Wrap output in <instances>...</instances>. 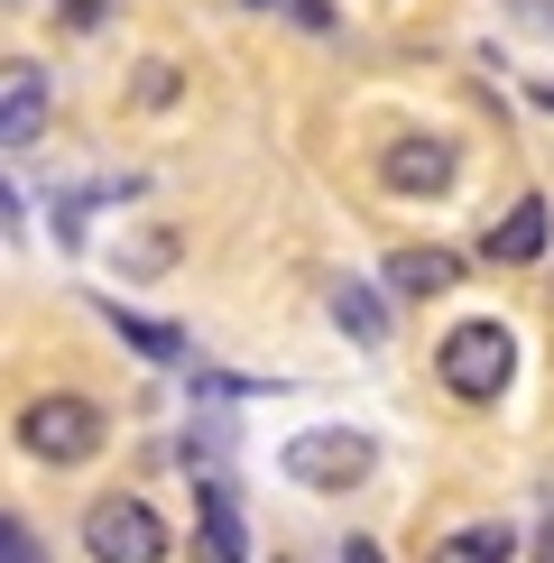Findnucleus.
Instances as JSON below:
<instances>
[{
    "mask_svg": "<svg viewBox=\"0 0 554 563\" xmlns=\"http://www.w3.org/2000/svg\"><path fill=\"white\" fill-rule=\"evenodd\" d=\"M46 10H56V19H65V29H102V19H111V10H121V0H46Z\"/></svg>",
    "mask_w": 554,
    "mask_h": 563,
    "instance_id": "obj_13",
    "label": "nucleus"
},
{
    "mask_svg": "<svg viewBox=\"0 0 554 563\" xmlns=\"http://www.w3.org/2000/svg\"><path fill=\"white\" fill-rule=\"evenodd\" d=\"M323 314H333L361 351H379V342H388V296H379V287H361V277H333V287H323Z\"/></svg>",
    "mask_w": 554,
    "mask_h": 563,
    "instance_id": "obj_9",
    "label": "nucleus"
},
{
    "mask_svg": "<svg viewBox=\"0 0 554 563\" xmlns=\"http://www.w3.org/2000/svg\"><path fill=\"white\" fill-rule=\"evenodd\" d=\"M84 554L92 563H167V518L138 489H111V499L84 508Z\"/></svg>",
    "mask_w": 554,
    "mask_h": 563,
    "instance_id": "obj_4",
    "label": "nucleus"
},
{
    "mask_svg": "<svg viewBox=\"0 0 554 563\" xmlns=\"http://www.w3.org/2000/svg\"><path fill=\"white\" fill-rule=\"evenodd\" d=\"M0 241H29V213H19V195H10V176H0Z\"/></svg>",
    "mask_w": 554,
    "mask_h": 563,
    "instance_id": "obj_14",
    "label": "nucleus"
},
{
    "mask_svg": "<svg viewBox=\"0 0 554 563\" xmlns=\"http://www.w3.org/2000/svg\"><path fill=\"white\" fill-rule=\"evenodd\" d=\"M102 323H111V333H121L130 351H148V361L185 369V333H176V323H148V314H130V305H102Z\"/></svg>",
    "mask_w": 554,
    "mask_h": 563,
    "instance_id": "obj_11",
    "label": "nucleus"
},
{
    "mask_svg": "<svg viewBox=\"0 0 554 563\" xmlns=\"http://www.w3.org/2000/svg\"><path fill=\"white\" fill-rule=\"evenodd\" d=\"M508 10H527V19H554V0H508Z\"/></svg>",
    "mask_w": 554,
    "mask_h": 563,
    "instance_id": "obj_18",
    "label": "nucleus"
},
{
    "mask_svg": "<svg viewBox=\"0 0 554 563\" xmlns=\"http://www.w3.org/2000/svg\"><path fill=\"white\" fill-rule=\"evenodd\" d=\"M342 563H388V554L369 545V536H342Z\"/></svg>",
    "mask_w": 554,
    "mask_h": 563,
    "instance_id": "obj_16",
    "label": "nucleus"
},
{
    "mask_svg": "<svg viewBox=\"0 0 554 563\" xmlns=\"http://www.w3.org/2000/svg\"><path fill=\"white\" fill-rule=\"evenodd\" d=\"M277 472H287L296 489H361L369 472H379V443H369L361 426H314V434H287V453H277Z\"/></svg>",
    "mask_w": 554,
    "mask_h": 563,
    "instance_id": "obj_3",
    "label": "nucleus"
},
{
    "mask_svg": "<svg viewBox=\"0 0 554 563\" xmlns=\"http://www.w3.org/2000/svg\"><path fill=\"white\" fill-rule=\"evenodd\" d=\"M46 111H56L46 65H0V148H37V139H46Z\"/></svg>",
    "mask_w": 554,
    "mask_h": 563,
    "instance_id": "obj_7",
    "label": "nucleus"
},
{
    "mask_svg": "<svg viewBox=\"0 0 554 563\" xmlns=\"http://www.w3.org/2000/svg\"><path fill=\"white\" fill-rule=\"evenodd\" d=\"M536 563H554V508H545V527H536Z\"/></svg>",
    "mask_w": 554,
    "mask_h": 563,
    "instance_id": "obj_17",
    "label": "nucleus"
},
{
    "mask_svg": "<svg viewBox=\"0 0 554 563\" xmlns=\"http://www.w3.org/2000/svg\"><path fill=\"white\" fill-rule=\"evenodd\" d=\"M545 241H554V203L545 195H518L490 231H480V260H490V268H527V260H545Z\"/></svg>",
    "mask_w": 554,
    "mask_h": 563,
    "instance_id": "obj_6",
    "label": "nucleus"
},
{
    "mask_svg": "<svg viewBox=\"0 0 554 563\" xmlns=\"http://www.w3.org/2000/svg\"><path fill=\"white\" fill-rule=\"evenodd\" d=\"M19 443H29V462L75 472V462H92V453L111 443V426H102V407H92V397L56 388V397H29V407H19Z\"/></svg>",
    "mask_w": 554,
    "mask_h": 563,
    "instance_id": "obj_2",
    "label": "nucleus"
},
{
    "mask_svg": "<svg viewBox=\"0 0 554 563\" xmlns=\"http://www.w3.org/2000/svg\"><path fill=\"white\" fill-rule=\"evenodd\" d=\"M434 379H444L462 407H490V397L518 379V333H508L499 314H472V323H453L444 342H434Z\"/></svg>",
    "mask_w": 554,
    "mask_h": 563,
    "instance_id": "obj_1",
    "label": "nucleus"
},
{
    "mask_svg": "<svg viewBox=\"0 0 554 563\" xmlns=\"http://www.w3.org/2000/svg\"><path fill=\"white\" fill-rule=\"evenodd\" d=\"M536 102H545V111H554V84H536Z\"/></svg>",
    "mask_w": 554,
    "mask_h": 563,
    "instance_id": "obj_19",
    "label": "nucleus"
},
{
    "mask_svg": "<svg viewBox=\"0 0 554 563\" xmlns=\"http://www.w3.org/2000/svg\"><path fill=\"white\" fill-rule=\"evenodd\" d=\"M462 250H388V296H453Z\"/></svg>",
    "mask_w": 554,
    "mask_h": 563,
    "instance_id": "obj_10",
    "label": "nucleus"
},
{
    "mask_svg": "<svg viewBox=\"0 0 554 563\" xmlns=\"http://www.w3.org/2000/svg\"><path fill=\"white\" fill-rule=\"evenodd\" d=\"M508 554H518V536H508L499 518L490 527H453L444 545H434V563H508Z\"/></svg>",
    "mask_w": 554,
    "mask_h": 563,
    "instance_id": "obj_12",
    "label": "nucleus"
},
{
    "mask_svg": "<svg viewBox=\"0 0 554 563\" xmlns=\"http://www.w3.org/2000/svg\"><path fill=\"white\" fill-rule=\"evenodd\" d=\"M453 176H462V157H453V139H434V130L388 139V157H379V185H388V195H444Z\"/></svg>",
    "mask_w": 554,
    "mask_h": 563,
    "instance_id": "obj_5",
    "label": "nucleus"
},
{
    "mask_svg": "<svg viewBox=\"0 0 554 563\" xmlns=\"http://www.w3.org/2000/svg\"><path fill=\"white\" fill-rule=\"evenodd\" d=\"M0 563H46V554H37V545H29V536H19L10 518H0Z\"/></svg>",
    "mask_w": 554,
    "mask_h": 563,
    "instance_id": "obj_15",
    "label": "nucleus"
},
{
    "mask_svg": "<svg viewBox=\"0 0 554 563\" xmlns=\"http://www.w3.org/2000/svg\"><path fill=\"white\" fill-rule=\"evenodd\" d=\"M195 554H203V563H250V527H241V499H231V481H203Z\"/></svg>",
    "mask_w": 554,
    "mask_h": 563,
    "instance_id": "obj_8",
    "label": "nucleus"
}]
</instances>
